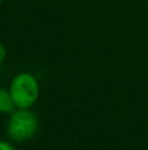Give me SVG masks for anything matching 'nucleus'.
<instances>
[{
    "mask_svg": "<svg viewBox=\"0 0 148 150\" xmlns=\"http://www.w3.org/2000/svg\"><path fill=\"white\" fill-rule=\"evenodd\" d=\"M38 125V117L30 108H17L9 115L7 136L13 142H24L36 134Z\"/></svg>",
    "mask_w": 148,
    "mask_h": 150,
    "instance_id": "f257e3e1",
    "label": "nucleus"
},
{
    "mask_svg": "<svg viewBox=\"0 0 148 150\" xmlns=\"http://www.w3.org/2000/svg\"><path fill=\"white\" fill-rule=\"evenodd\" d=\"M9 92L17 108H31L39 98L38 80L30 73H20L10 82Z\"/></svg>",
    "mask_w": 148,
    "mask_h": 150,
    "instance_id": "f03ea898",
    "label": "nucleus"
},
{
    "mask_svg": "<svg viewBox=\"0 0 148 150\" xmlns=\"http://www.w3.org/2000/svg\"><path fill=\"white\" fill-rule=\"evenodd\" d=\"M17 108L12 99L9 90L0 87V113L4 115H10L15 109Z\"/></svg>",
    "mask_w": 148,
    "mask_h": 150,
    "instance_id": "7ed1b4c3",
    "label": "nucleus"
},
{
    "mask_svg": "<svg viewBox=\"0 0 148 150\" xmlns=\"http://www.w3.org/2000/svg\"><path fill=\"white\" fill-rule=\"evenodd\" d=\"M0 150H15L12 144L7 142V141H0Z\"/></svg>",
    "mask_w": 148,
    "mask_h": 150,
    "instance_id": "20e7f679",
    "label": "nucleus"
},
{
    "mask_svg": "<svg viewBox=\"0 0 148 150\" xmlns=\"http://www.w3.org/2000/svg\"><path fill=\"white\" fill-rule=\"evenodd\" d=\"M5 57H7V49H5V46L3 44H0V63L4 62Z\"/></svg>",
    "mask_w": 148,
    "mask_h": 150,
    "instance_id": "39448f33",
    "label": "nucleus"
},
{
    "mask_svg": "<svg viewBox=\"0 0 148 150\" xmlns=\"http://www.w3.org/2000/svg\"><path fill=\"white\" fill-rule=\"evenodd\" d=\"M1 1H3V0H0V3H1Z\"/></svg>",
    "mask_w": 148,
    "mask_h": 150,
    "instance_id": "423d86ee",
    "label": "nucleus"
}]
</instances>
